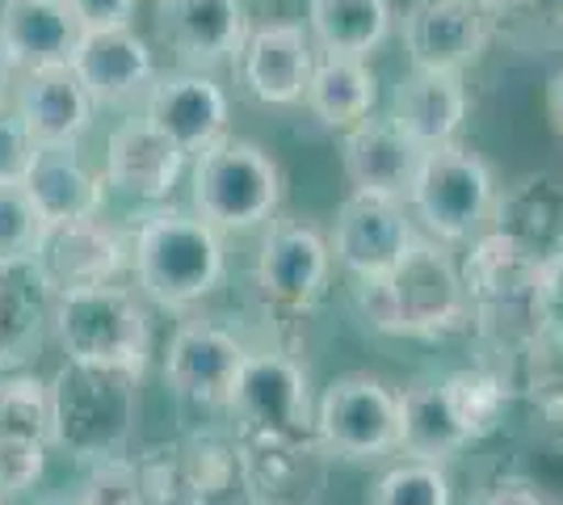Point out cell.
Returning <instances> with one entry per match:
<instances>
[{
    "label": "cell",
    "instance_id": "6da1fadb",
    "mask_svg": "<svg viewBox=\"0 0 563 505\" xmlns=\"http://www.w3.org/2000/svg\"><path fill=\"white\" fill-rule=\"evenodd\" d=\"M357 312L378 333L424 337V341L467 333L475 325L467 283L450 244L421 232L383 278L357 283Z\"/></svg>",
    "mask_w": 563,
    "mask_h": 505
},
{
    "label": "cell",
    "instance_id": "7a4b0ae2",
    "mask_svg": "<svg viewBox=\"0 0 563 505\" xmlns=\"http://www.w3.org/2000/svg\"><path fill=\"white\" fill-rule=\"evenodd\" d=\"M131 274L147 304L186 312L202 304L228 274L223 232L198 211L156 202L131 232Z\"/></svg>",
    "mask_w": 563,
    "mask_h": 505
},
{
    "label": "cell",
    "instance_id": "3957f363",
    "mask_svg": "<svg viewBox=\"0 0 563 505\" xmlns=\"http://www.w3.org/2000/svg\"><path fill=\"white\" fill-rule=\"evenodd\" d=\"M140 421V375L64 362L51 375V447L76 463L126 455Z\"/></svg>",
    "mask_w": 563,
    "mask_h": 505
},
{
    "label": "cell",
    "instance_id": "277c9868",
    "mask_svg": "<svg viewBox=\"0 0 563 505\" xmlns=\"http://www.w3.org/2000/svg\"><path fill=\"white\" fill-rule=\"evenodd\" d=\"M51 337L64 350V362L114 366L140 380L152 359V320L143 308V295L118 283L55 295Z\"/></svg>",
    "mask_w": 563,
    "mask_h": 505
},
{
    "label": "cell",
    "instance_id": "5b68a950",
    "mask_svg": "<svg viewBox=\"0 0 563 505\" xmlns=\"http://www.w3.org/2000/svg\"><path fill=\"white\" fill-rule=\"evenodd\" d=\"M286 198V173L253 140L219 135L214 144L194 152L189 202L219 232H253L278 216Z\"/></svg>",
    "mask_w": 563,
    "mask_h": 505
},
{
    "label": "cell",
    "instance_id": "8992f818",
    "mask_svg": "<svg viewBox=\"0 0 563 505\" xmlns=\"http://www.w3.org/2000/svg\"><path fill=\"white\" fill-rule=\"evenodd\" d=\"M496 207L493 165L467 144L424 147L421 173L408 194V211L421 219L424 237L442 244H471L488 223Z\"/></svg>",
    "mask_w": 563,
    "mask_h": 505
},
{
    "label": "cell",
    "instance_id": "52a82bcc",
    "mask_svg": "<svg viewBox=\"0 0 563 505\" xmlns=\"http://www.w3.org/2000/svg\"><path fill=\"white\" fill-rule=\"evenodd\" d=\"M316 438L329 459L345 463L391 455L399 451V396L366 371L336 375L316 400Z\"/></svg>",
    "mask_w": 563,
    "mask_h": 505
},
{
    "label": "cell",
    "instance_id": "ba28073f",
    "mask_svg": "<svg viewBox=\"0 0 563 505\" xmlns=\"http://www.w3.org/2000/svg\"><path fill=\"white\" fill-rule=\"evenodd\" d=\"M228 413L235 421V438H316L303 362L282 350H249Z\"/></svg>",
    "mask_w": 563,
    "mask_h": 505
},
{
    "label": "cell",
    "instance_id": "9c48e42d",
    "mask_svg": "<svg viewBox=\"0 0 563 505\" xmlns=\"http://www.w3.org/2000/svg\"><path fill=\"white\" fill-rule=\"evenodd\" d=\"M412 241H417V228H412V211L404 198L353 190L336 207L329 249L332 262L341 265L353 283H371V278H383L408 253Z\"/></svg>",
    "mask_w": 563,
    "mask_h": 505
},
{
    "label": "cell",
    "instance_id": "30bf717a",
    "mask_svg": "<svg viewBox=\"0 0 563 505\" xmlns=\"http://www.w3.org/2000/svg\"><path fill=\"white\" fill-rule=\"evenodd\" d=\"M332 278V249L329 241L299 219H274L265 223V237L253 265V283L261 299L282 312H307L311 304L324 299Z\"/></svg>",
    "mask_w": 563,
    "mask_h": 505
},
{
    "label": "cell",
    "instance_id": "8fae6325",
    "mask_svg": "<svg viewBox=\"0 0 563 505\" xmlns=\"http://www.w3.org/2000/svg\"><path fill=\"white\" fill-rule=\"evenodd\" d=\"M147 505H211L235 481V438L189 433L140 459Z\"/></svg>",
    "mask_w": 563,
    "mask_h": 505
},
{
    "label": "cell",
    "instance_id": "7c38bea8",
    "mask_svg": "<svg viewBox=\"0 0 563 505\" xmlns=\"http://www.w3.org/2000/svg\"><path fill=\"white\" fill-rule=\"evenodd\" d=\"M249 359V345L214 325V320H181L168 337L165 350V384L198 409H228L240 366Z\"/></svg>",
    "mask_w": 563,
    "mask_h": 505
},
{
    "label": "cell",
    "instance_id": "4fadbf2b",
    "mask_svg": "<svg viewBox=\"0 0 563 505\" xmlns=\"http://www.w3.org/2000/svg\"><path fill=\"white\" fill-rule=\"evenodd\" d=\"M324 459L320 438H235V468L253 505H320Z\"/></svg>",
    "mask_w": 563,
    "mask_h": 505
},
{
    "label": "cell",
    "instance_id": "5bb4252c",
    "mask_svg": "<svg viewBox=\"0 0 563 505\" xmlns=\"http://www.w3.org/2000/svg\"><path fill=\"white\" fill-rule=\"evenodd\" d=\"M34 265L55 295L80 287H106V283H118L122 270H131V237L114 228L106 216L55 223Z\"/></svg>",
    "mask_w": 563,
    "mask_h": 505
},
{
    "label": "cell",
    "instance_id": "9a60e30c",
    "mask_svg": "<svg viewBox=\"0 0 563 505\" xmlns=\"http://www.w3.org/2000/svg\"><path fill=\"white\" fill-rule=\"evenodd\" d=\"M488 47L484 0H412L404 13V51L412 68L463 73Z\"/></svg>",
    "mask_w": 563,
    "mask_h": 505
},
{
    "label": "cell",
    "instance_id": "2e32d148",
    "mask_svg": "<svg viewBox=\"0 0 563 505\" xmlns=\"http://www.w3.org/2000/svg\"><path fill=\"white\" fill-rule=\"evenodd\" d=\"M71 73L80 76L85 94L93 106H131L147 97L156 80V59L147 39L135 34V25H106V30H85L71 51Z\"/></svg>",
    "mask_w": 563,
    "mask_h": 505
},
{
    "label": "cell",
    "instance_id": "e0dca14e",
    "mask_svg": "<svg viewBox=\"0 0 563 505\" xmlns=\"http://www.w3.org/2000/svg\"><path fill=\"white\" fill-rule=\"evenodd\" d=\"M143 119L156 131H165L186 156H194L219 135H228L232 106L211 73L181 68V73H165L152 80V89L143 97Z\"/></svg>",
    "mask_w": 563,
    "mask_h": 505
},
{
    "label": "cell",
    "instance_id": "ac0fdd59",
    "mask_svg": "<svg viewBox=\"0 0 563 505\" xmlns=\"http://www.w3.org/2000/svg\"><path fill=\"white\" fill-rule=\"evenodd\" d=\"M235 68H240V80L253 101L286 110V106L303 101L311 68H316V43L303 25L295 22L253 25L240 47Z\"/></svg>",
    "mask_w": 563,
    "mask_h": 505
},
{
    "label": "cell",
    "instance_id": "d6986e66",
    "mask_svg": "<svg viewBox=\"0 0 563 505\" xmlns=\"http://www.w3.org/2000/svg\"><path fill=\"white\" fill-rule=\"evenodd\" d=\"M161 30L181 68L214 73L240 59L253 25L244 0H161Z\"/></svg>",
    "mask_w": 563,
    "mask_h": 505
},
{
    "label": "cell",
    "instance_id": "ffe728a7",
    "mask_svg": "<svg viewBox=\"0 0 563 505\" xmlns=\"http://www.w3.org/2000/svg\"><path fill=\"white\" fill-rule=\"evenodd\" d=\"M424 147L399 131L391 114H366L341 135V168L353 190L383 194V198H404L412 194V182L421 173Z\"/></svg>",
    "mask_w": 563,
    "mask_h": 505
},
{
    "label": "cell",
    "instance_id": "44dd1931",
    "mask_svg": "<svg viewBox=\"0 0 563 505\" xmlns=\"http://www.w3.org/2000/svg\"><path fill=\"white\" fill-rule=\"evenodd\" d=\"M106 186L135 202H165L186 173V152L147 119L118 122L106 140Z\"/></svg>",
    "mask_w": 563,
    "mask_h": 505
},
{
    "label": "cell",
    "instance_id": "7402d4cb",
    "mask_svg": "<svg viewBox=\"0 0 563 505\" xmlns=\"http://www.w3.org/2000/svg\"><path fill=\"white\" fill-rule=\"evenodd\" d=\"M85 25L68 0H4L0 4V47L18 73L64 68L80 43Z\"/></svg>",
    "mask_w": 563,
    "mask_h": 505
},
{
    "label": "cell",
    "instance_id": "603a6c76",
    "mask_svg": "<svg viewBox=\"0 0 563 505\" xmlns=\"http://www.w3.org/2000/svg\"><path fill=\"white\" fill-rule=\"evenodd\" d=\"M13 110L22 114L38 144H80V135L93 127L97 106L93 97L85 94L80 76L71 73V64H64V68L22 73Z\"/></svg>",
    "mask_w": 563,
    "mask_h": 505
},
{
    "label": "cell",
    "instance_id": "cb8c5ba5",
    "mask_svg": "<svg viewBox=\"0 0 563 505\" xmlns=\"http://www.w3.org/2000/svg\"><path fill=\"white\" fill-rule=\"evenodd\" d=\"M22 186L30 190L34 207L43 211L51 228L101 216V207H106V173H93L85 165L76 144H38Z\"/></svg>",
    "mask_w": 563,
    "mask_h": 505
},
{
    "label": "cell",
    "instance_id": "d4e9b609",
    "mask_svg": "<svg viewBox=\"0 0 563 505\" xmlns=\"http://www.w3.org/2000/svg\"><path fill=\"white\" fill-rule=\"evenodd\" d=\"M399 131H408L421 147L454 144L467 122V85L463 73H429L412 68L391 94V110Z\"/></svg>",
    "mask_w": 563,
    "mask_h": 505
},
{
    "label": "cell",
    "instance_id": "484cf974",
    "mask_svg": "<svg viewBox=\"0 0 563 505\" xmlns=\"http://www.w3.org/2000/svg\"><path fill=\"white\" fill-rule=\"evenodd\" d=\"M539 262L563 257V186L551 173H526L505 194H496L493 223Z\"/></svg>",
    "mask_w": 563,
    "mask_h": 505
},
{
    "label": "cell",
    "instance_id": "4316f807",
    "mask_svg": "<svg viewBox=\"0 0 563 505\" xmlns=\"http://www.w3.org/2000/svg\"><path fill=\"white\" fill-rule=\"evenodd\" d=\"M471 442V430L454 409L442 380H417L399 392V451L424 463H446L463 455Z\"/></svg>",
    "mask_w": 563,
    "mask_h": 505
},
{
    "label": "cell",
    "instance_id": "83f0119b",
    "mask_svg": "<svg viewBox=\"0 0 563 505\" xmlns=\"http://www.w3.org/2000/svg\"><path fill=\"white\" fill-rule=\"evenodd\" d=\"M307 110L329 131H350L378 106V76L366 59L353 55H316L307 80Z\"/></svg>",
    "mask_w": 563,
    "mask_h": 505
},
{
    "label": "cell",
    "instance_id": "f1b7e54d",
    "mask_svg": "<svg viewBox=\"0 0 563 505\" xmlns=\"http://www.w3.org/2000/svg\"><path fill=\"white\" fill-rule=\"evenodd\" d=\"M55 290L43 283L38 265L0 270V371L25 362L51 333Z\"/></svg>",
    "mask_w": 563,
    "mask_h": 505
},
{
    "label": "cell",
    "instance_id": "f546056e",
    "mask_svg": "<svg viewBox=\"0 0 563 505\" xmlns=\"http://www.w3.org/2000/svg\"><path fill=\"white\" fill-rule=\"evenodd\" d=\"M396 22L391 0H307V34L320 55L371 59Z\"/></svg>",
    "mask_w": 563,
    "mask_h": 505
},
{
    "label": "cell",
    "instance_id": "4dcf8cb0",
    "mask_svg": "<svg viewBox=\"0 0 563 505\" xmlns=\"http://www.w3.org/2000/svg\"><path fill=\"white\" fill-rule=\"evenodd\" d=\"M442 384H446L450 400H454V409H459V417H463V426L471 430L475 442L488 438L493 430H500L509 396H514L505 375H496L488 366H467V371L442 375Z\"/></svg>",
    "mask_w": 563,
    "mask_h": 505
},
{
    "label": "cell",
    "instance_id": "1f68e13d",
    "mask_svg": "<svg viewBox=\"0 0 563 505\" xmlns=\"http://www.w3.org/2000/svg\"><path fill=\"white\" fill-rule=\"evenodd\" d=\"M51 223L34 207V198L22 182L18 186H0V270H18L34 265L43 244H47Z\"/></svg>",
    "mask_w": 563,
    "mask_h": 505
},
{
    "label": "cell",
    "instance_id": "d6a6232c",
    "mask_svg": "<svg viewBox=\"0 0 563 505\" xmlns=\"http://www.w3.org/2000/svg\"><path fill=\"white\" fill-rule=\"evenodd\" d=\"M0 433L51 447V380H38L34 371H0Z\"/></svg>",
    "mask_w": 563,
    "mask_h": 505
},
{
    "label": "cell",
    "instance_id": "836d02e7",
    "mask_svg": "<svg viewBox=\"0 0 563 505\" xmlns=\"http://www.w3.org/2000/svg\"><path fill=\"white\" fill-rule=\"evenodd\" d=\"M371 505H450L446 468L424 463V459H404L378 476Z\"/></svg>",
    "mask_w": 563,
    "mask_h": 505
},
{
    "label": "cell",
    "instance_id": "e575fe53",
    "mask_svg": "<svg viewBox=\"0 0 563 505\" xmlns=\"http://www.w3.org/2000/svg\"><path fill=\"white\" fill-rule=\"evenodd\" d=\"M89 505H147L143 472L135 455H110L85 463V481L76 488Z\"/></svg>",
    "mask_w": 563,
    "mask_h": 505
},
{
    "label": "cell",
    "instance_id": "d590c367",
    "mask_svg": "<svg viewBox=\"0 0 563 505\" xmlns=\"http://www.w3.org/2000/svg\"><path fill=\"white\" fill-rule=\"evenodd\" d=\"M521 354H526L530 400H534L551 421H560L563 426V333L542 329Z\"/></svg>",
    "mask_w": 563,
    "mask_h": 505
},
{
    "label": "cell",
    "instance_id": "8d00e7d4",
    "mask_svg": "<svg viewBox=\"0 0 563 505\" xmlns=\"http://www.w3.org/2000/svg\"><path fill=\"white\" fill-rule=\"evenodd\" d=\"M47 451L51 447L38 442V438L0 433V484H4L9 502L30 493L34 484L43 481V472H47Z\"/></svg>",
    "mask_w": 563,
    "mask_h": 505
},
{
    "label": "cell",
    "instance_id": "74e56055",
    "mask_svg": "<svg viewBox=\"0 0 563 505\" xmlns=\"http://www.w3.org/2000/svg\"><path fill=\"white\" fill-rule=\"evenodd\" d=\"M38 152V140L13 106H0V186H18L30 173V161Z\"/></svg>",
    "mask_w": 563,
    "mask_h": 505
},
{
    "label": "cell",
    "instance_id": "f35d334b",
    "mask_svg": "<svg viewBox=\"0 0 563 505\" xmlns=\"http://www.w3.org/2000/svg\"><path fill=\"white\" fill-rule=\"evenodd\" d=\"M471 505H551V497L530 476H500V481L484 484Z\"/></svg>",
    "mask_w": 563,
    "mask_h": 505
},
{
    "label": "cell",
    "instance_id": "ab89813d",
    "mask_svg": "<svg viewBox=\"0 0 563 505\" xmlns=\"http://www.w3.org/2000/svg\"><path fill=\"white\" fill-rule=\"evenodd\" d=\"M68 9L85 30H106V25H131L140 0H68Z\"/></svg>",
    "mask_w": 563,
    "mask_h": 505
},
{
    "label": "cell",
    "instance_id": "60d3db41",
    "mask_svg": "<svg viewBox=\"0 0 563 505\" xmlns=\"http://www.w3.org/2000/svg\"><path fill=\"white\" fill-rule=\"evenodd\" d=\"M547 110H551V122H555V131L563 135V73L551 80V94H547Z\"/></svg>",
    "mask_w": 563,
    "mask_h": 505
},
{
    "label": "cell",
    "instance_id": "b9f144b4",
    "mask_svg": "<svg viewBox=\"0 0 563 505\" xmlns=\"http://www.w3.org/2000/svg\"><path fill=\"white\" fill-rule=\"evenodd\" d=\"M13 64H9V55H4V47H0V106H4V97H9V85H13Z\"/></svg>",
    "mask_w": 563,
    "mask_h": 505
},
{
    "label": "cell",
    "instance_id": "7bdbcfd3",
    "mask_svg": "<svg viewBox=\"0 0 563 505\" xmlns=\"http://www.w3.org/2000/svg\"><path fill=\"white\" fill-rule=\"evenodd\" d=\"M38 505H89L80 493H47V497H38Z\"/></svg>",
    "mask_w": 563,
    "mask_h": 505
},
{
    "label": "cell",
    "instance_id": "ee69618b",
    "mask_svg": "<svg viewBox=\"0 0 563 505\" xmlns=\"http://www.w3.org/2000/svg\"><path fill=\"white\" fill-rule=\"evenodd\" d=\"M484 4H493V9H509V4H526V0H484Z\"/></svg>",
    "mask_w": 563,
    "mask_h": 505
},
{
    "label": "cell",
    "instance_id": "f6af8a7d",
    "mask_svg": "<svg viewBox=\"0 0 563 505\" xmlns=\"http://www.w3.org/2000/svg\"><path fill=\"white\" fill-rule=\"evenodd\" d=\"M4 502H9V493H4V484H0V505H4Z\"/></svg>",
    "mask_w": 563,
    "mask_h": 505
},
{
    "label": "cell",
    "instance_id": "bcb514c9",
    "mask_svg": "<svg viewBox=\"0 0 563 505\" xmlns=\"http://www.w3.org/2000/svg\"><path fill=\"white\" fill-rule=\"evenodd\" d=\"M560 34H563V9H560Z\"/></svg>",
    "mask_w": 563,
    "mask_h": 505
}]
</instances>
